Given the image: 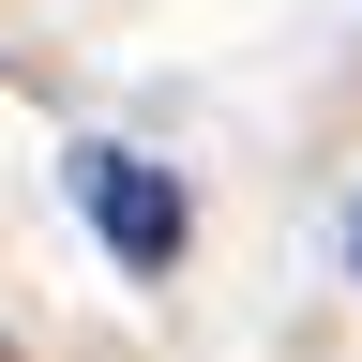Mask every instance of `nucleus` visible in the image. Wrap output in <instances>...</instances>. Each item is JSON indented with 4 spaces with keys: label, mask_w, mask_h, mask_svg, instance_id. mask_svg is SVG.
<instances>
[{
    "label": "nucleus",
    "mask_w": 362,
    "mask_h": 362,
    "mask_svg": "<svg viewBox=\"0 0 362 362\" xmlns=\"http://www.w3.org/2000/svg\"><path fill=\"white\" fill-rule=\"evenodd\" d=\"M76 211H90V242L121 272H181V242H197V197L151 151H76Z\"/></svg>",
    "instance_id": "1"
}]
</instances>
